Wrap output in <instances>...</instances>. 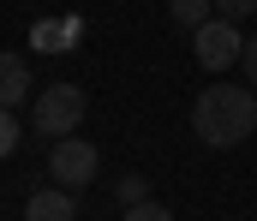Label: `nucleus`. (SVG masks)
Masks as SVG:
<instances>
[{
	"label": "nucleus",
	"mask_w": 257,
	"mask_h": 221,
	"mask_svg": "<svg viewBox=\"0 0 257 221\" xmlns=\"http://www.w3.org/2000/svg\"><path fill=\"white\" fill-rule=\"evenodd\" d=\"M192 132L197 144L209 149H233L257 132V90H239V84H209L192 102Z\"/></svg>",
	"instance_id": "f257e3e1"
},
{
	"label": "nucleus",
	"mask_w": 257,
	"mask_h": 221,
	"mask_svg": "<svg viewBox=\"0 0 257 221\" xmlns=\"http://www.w3.org/2000/svg\"><path fill=\"white\" fill-rule=\"evenodd\" d=\"M84 90L78 84H48L42 96H36V108H30V126L42 132V138H72L78 126H84Z\"/></svg>",
	"instance_id": "f03ea898"
},
{
	"label": "nucleus",
	"mask_w": 257,
	"mask_h": 221,
	"mask_svg": "<svg viewBox=\"0 0 257 221\" xmlns=\"http://www.w3.org/2000/svg\"><path fill=\"white\" fill-rule=\"evenodd\" d=\"M96 173H102V155H96V144H84L78 132L48 144V179H54V185H66V191H84Z\"/></svg>",
	"instance_id": "7ed1b4c3"
},
{
	"label": "nucleus",
	"mask_w": 257,
	"mask_h": 221,
	"mask_svg": "<svg viewBox=\"0 0 257 221\" xmlns=\"http://www.w3.org/2000/svg\"><path fill=\"white\" fill-rule=\"evenodd\" d=\"M192 54H197L203 72H227V66L245 60V36H239V24H227V18H209V24L192 30Z\"/></svg>",
	"instance_id": "20e7f679"
},
{
	"label": "nucleus",
	"mask_w": 257,
	"mask_h": 221,
	"mask_svg": "<svg viewBox=\"0 0 257 221\" xmlns=\"http://www.w3.org/2000/svg\"><path fill=\"white\" fill-rule=\"evenodd\" d=\"M84 42V18L78 12H66V18H36L30 24V48L36 54H72Z\"/></svg>",
	"instance_id": "39448f33"
},
{
	"label": "nucleus",
	"mask_w": 257,
	"mask_h": 221,
	"mask_svg": "<svg viewBox=\"0 0 257 221\" xmlns=\"http://www.w3.org/2000/svg\"><path fill=\"white\" fill-rule=\"evenodd\" d=\"M24 221H78V197H72L66 185L30 191V197H24Z\"/></svg>",
	"instance_id": "423d86ee"
},
{
	"label": "nucleus",
	"mask_w": 257,
	"mask_h": 221,
	"mask_svg": "<svg viewBox=\"0 0 257 221\" xmlns=\"http://www.w3.org/2000/svg\"><path fill=\"white\" fill-rule=\"evenodd\" d=\"M30 96V66L18 54H0V108H18Z\"/></svg>",
	"instance_id": "0eeeda50"
},
{
	"label": "nucleus",
	"mask_w": 257,
	"mask_h": 221,
	"mask_svg": "<svg viewBox=\"0 0 257 221\" xmlns=\"http://www.w3.org/2000/svg\"><path fill=\"white\" fill-rule=\"evenodd\" d=\"M168 18H174V24H186V30H197V24H209V18H215V0H168Z\"/></svg>",
	"instance_id": "6e6552de"
},
{
	"label": "nucleus",
	"mask_w": 257,
	"mask_h": 221,
	"mask_svg": "<svg viewBox=\"0 0 257 221\" xmlns=\"http://www.w3.org/2000/svg\"><path fill=\"white\" fill-rule=\"evenodd\" d=\"M114 197H120V203H150V179H144V173H126V179H120V185H114Z\"/></svg>",
	"instance_id": "1a4fd4ad"
},
{
	"label": "nucleus",
	"mask_w": 257,
	"mask_h": 221,
	"mask_svg": "<svg viewBox=\"0 0 257 221\" xmlns=\"http://www.w3.org/2000/svg\"><path fill=\"white\" fill-rule=\"evenodd\" d=\"M18 149V108H0V161Z\"/></svg>",
	"instance_id": "9d476101"
},
{
	"label": "nucleus",
	"mask_w": 257,
	"mask_h": 221,
	"mask_svg": "<svg viewBox=\"0 0 257 221\" xmlns=\"http://www.w3.org/2000/svg\"><path fill=\"white\" fill-rule=\"evenodd\" d=\"M257 12V0H215V18H227V24H245Z\"/></svg>",
	"instance_id": "9b49d317"
},
{
	"label": "nucleus",
	"mask_w": 257,
	"mask_h": 221,
	"mask_svg": "<svg viewBox=\"0 0 257 221\" xmlns=\"http://www.w3.org/2000/svg\"><path fill=\"white\" fill-rule=\"evenodd\" d=\"M126 221H174V215H168V203H156V197H150V203H132Z\"/></svg>",
	"instance_id": "f8f14e48"
},
{
	"label": "nucleus",
	"mask_w": 257,
	"mask_h": 221,
	"mask_svg": "<svg viewBox=\"0 0 257 221\" xmlns=\"http://www.w3.org/2000/svg\"><path fill=\"white\" fill-rule=\"evenodd\" d=\"M239 66H245V78L257 84V36H245V60H239Z\"/></svg>",
	"instance_id": "ddd939ff"
}]
</instances>
